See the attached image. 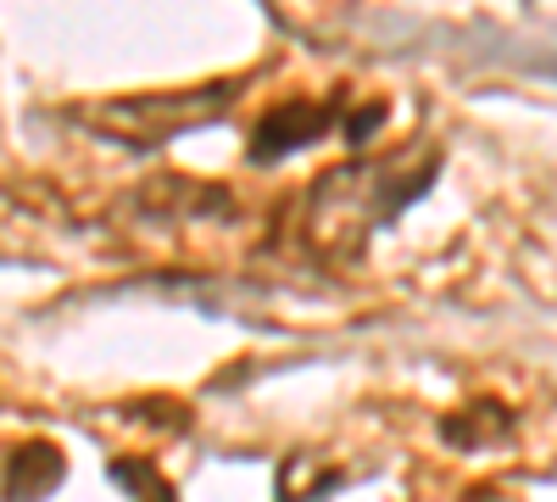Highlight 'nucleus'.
<instances>
[{
	"mask_svg": "<svg viewBox=\"0 0 557 502\" xmlns=\"http://www.w3.org/2000/svg\"><path fill=\"white\" fill-rule=\"evenodd\" d=\"M62 452L57 446H45V441H28L17 446L12 458H7V502H39V497H51L57 480H62Z\"/></svg>",
	"mask_w": 557,
	"mask_h": 502,
	"instance_id": "obj_2",
	"label": "nucleus"
},
{
	"mask_svg": "<svg viewBox=\"0 0 557 502\" xmlns=\"http://www.w3.org/2000/svg\"><path fill=\"white\" fill-rule=\"evenodd\" d=\"M330 128H335V107L307 101V96H290V101H278V107H268V112L257 118L246 157H251L257 168H268V162H278V157H290V151L323 140Z\"/></svg>",
	"mask_w": 557,
	"mask_h": 502,
	"instance_id": "obj_1",
	"label": "nucleus"
}]
</instances>
